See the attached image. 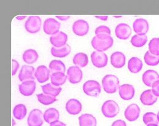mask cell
<instances>
[{
    "label": "cell",
    "mask_w": 159,
    "mask_h": 126,
    "mask_svg": "<svg viewBox=\"0 0 159 126\" xmlns=\"http://www.w3.org/2000/svg\"><path fill=\"white\" fill-rule=\"evenodd\" d=\"M135 94L134 87L130 84H124L119 87V94L124 101H130L134 98Z\"/></svg>",
    "instance_id": "7c38bea8"
},
{
    "label": "cell",
    "mask_w": 159,
    "mask_h": 126,
    "mask_svg": "<svg viewBox=\"0 0 159 126\" xmlns=\"http://www.w3.org/2000/svg\"><path fill=\"white\" fill-rule=\"evenodd\" d=\"M71 52V48L69 44H66L65 45L57 48L53 47L51 48V54L54 57L63 58L68 56Z\"/></svg>",
    "instance_id": "603a6c76"
},
{
    "label": "cell",
    "mask_w": 159,
    "mask_h": 126,
    "mask_svg": "<svg viewBox=\"0 0 159 126\" xmlns=\"http://www.w3.org/2000/svg\"><path fill=\"white\" fill-rule=\"evenodd\" d=\"M113 39L110 35H96L91 41V45L96 51L103 52L110 48L113 45Z\"/></svg>",
    "instance_id": "6da1fadb"
},
{
    "label": "cell",
    "mask_w": 159,
    "mask_h": 126,
    "mask_svg": "<svg viewBox=\"0 0 159 126\" xmlns=\"http://www.w3.org/2000/svg\"><path fill=\"white\" fill-rule=\"evenodd\" d=\"M43 119L46 123L50 124L57 121H59L60 112L55 108H48L43 113Z\"/></svg>",
    "instance_id": "cb8c5ba5"
},
{
    "label": "cell",
    "mask_w": 159,
    "mask_h": 126,
    "mask_svg": "<svg viewBox=\"0 0 159 126\" xmlns=\"http://www.w3.org/2000/svg\"><path fill=\"white\" fill-rule=\"evenodd\" d=\"M89 63L88 55L83 52H80L75 55L73 58V63L75 65L79 67H84Z\"/></svg>",
    "instance_id": "f1b7e54d"
},
{
    "label": "cell",
    "mask_w": 159,
    "mask_h": 126,
    "mask_svg": "<svg viewBox=\"0 0 159 126\" xmlns=\"http://www.w3.org/2000/svg\"><path fill=\"white\" fill-rule=\"evenodd\" d=\"M142 80L146 86L152 87L156 82L159 80V74L154 70H148L143 74Z\"/></svg>",
    "instance_id": "e0dca14e"
},
{
    "label": "cell",
    "mask_w": 159,
    "mask_h": 126,
    "mask_svg": "<svg viewBox=\"0 0 159 126\" xmlns=\"http://www.w3.org/2000/svg\"><path fill=\"white\" fill-rule=\"evenodd\" d=\"M36 83L34 80L24 82L19 86L20 94L26 97L32 96L36 91Z\"/></svg>",
    "instance_id": "9a60e30c"
},
{
    "label": "cell",
    "mask_w": 159,
    "mask_h": 126,
    "mask_svg": "<svg viewBox=\"0 0 159 126\" xmlns=\"http://www.w3.org/2000/svg\"><path fill=\"white\" fill-rule=\"evenodd\" d=\"M132 34L130 26L126 23H122L118 25L115 28V35L120 40H127Z\"/></svg>",
    "instance_id": "4fadbf2b"
},
{
    "label": "cell",
    "mask_w": 159,
    "mask_h": 126,
    "mask_svg": "<svg viewBox=\"0 0 159 126\" xmlns=\"http://www.w3.org/2000/svg\"><path fill=\"white\" fill-rule=\"evenodd\" d=\"M49 69L53 72H63L66 71V65L64 63L60 60H53L49 64Z\"/></svg>",
    "instance_id": "1f68e13d"
},
{
    "label": "cell",
    "mask_w": 159,
    "mask_h": 126,
    "mask_svg": "<svg viewBox=\"0 0 159 126\" xmlns=\"http://www.w3.org/2000/svg\"><path fill=\"white\" fill-rule=\"evenodd\" d=\"M143 120L144 123L146 125H148L151 124H159L157 115H156L154 113H152V112L146 113L143 116Z\"/></svg>",
    "instance_id": "d590c367"
},
{
    "label": "cell",
    "mask_w": 159,
    "mask_h": 126,
    "mask_svg": "<svg viewBox=\"0 0 159 126\" xmlns=\"http://www.w3.org/2000/svg\"><path fill=\"white\" fill-rule=\"evenodd\" d=\"M67 79V76L63 72L52 73L50 76L51 83L57 86H60L64 84Z\"/></svg>",
    "instance_id": "f546056e"
},
{
    "label": "cell",
    "mask_w": 159,
    "mask_h": 126,
    "mask_svg": "<svg viewBox=\"0 0 159 126\" xmlns=\"http://www.w3.org/2000/svg\"><path fill=\"white\" fill-rule=\"evenodd\" d=\"M152 91L156 96L159 97V80L156 82L152 86Z\"/></svg>",
    "instance_id": "ab89813d"
},
{
    "label": "cell",
    "mask_w": 159,
    "mask_h": 126,
    "mask_svg": "<svg viewBox=\"0 0 159 126\" xmlns=\"http://www.w3.org/2000/svg\"><path fill=\"white\" fill-rule=\"evenodd\" d=\"M148 42V37L146 35H134L132 39L130 42L133 46L135 47L140 48L143 47L146 42Z\"/></svg>",
    "instance_id": "836d02e7"
},
{
    "label": "cell",
    "mask_w": 159,
    "mask_h": 126,
    "mask_svg": "<svg viewBox=\"0 0 159 126\" xmlns=\"http://www.w3.org/2000/svg\"><path fill=\"white\" fill-rule=\"evenodd\" d=\"M83 90L87 96L97 97L101 92V86L97 81L90 80L83 84Z\"/></svg>",
    "instance_id": "277c9868"
},
{
    "label": "cell",
    "mask_w": 159,
    "mask_h": 126,
    "mask_svg": "<svg viewBox=\"0 0 159 126\" xmlns=\"http://www.w3.org/2000/svg\"><path fill=\"white\" fill-rule=\"evenodd\" d=\"M140 115V108L136 104H132L129 105L125 111L124 116L127 120L130 122H134L137 120Z\"/></svg>",
    "instance_id": "5bb4252c"
},
{
    "label": "cell",
    "mask_w": 159,
    "mask_h": 126,
    "mask_svg": "<svg viewBox=\"0 0 159 126\" xmlns=\"http://www.w3.org/2000/svg\"><path fill=\"white\" fill-rule=\"evenodd\" d=\"M67 35L62 31H60L56 34L53 35L50 38V42L51 44L54 47L57 48H60L67 44Z\"/></svg>",
    "instance_id": "d6986e66"
},
{
    "label": "cell",
    "mask_w": 159,
    "mask_h": 126,
    "mask_svg": "<svg viewBox=\"0 0 159 126\" xmlns=\"http://www.w3.org/2000/svg\"><path fill=\"white\" fill-rule=\"evenodd\" d=\"M144 60L145 63L150 66H156L159 64V56L152 55L149 51L146 52Z\"/></svg>",
    "instance_id": "e575fe53"
},
{
    "label": "cell",
    "mask_w": 159,
    "mask_h": 126,
    "mask_svg": "<svg viewBox=\"0 0 159 126\" xmlns=\"http://www.w3.org/2000/svg\"><path fill=\"white\" fill-rule=\"evenodd\" d=\"M37 97L40 103L44 105H51L57 101L56 97L45 94L44 93L38 94Z\"/></svg>",
    "instance_id": "d6a6232c"
},
{
    "label": "cell",
    "mask_w": 159,
    "mask_h": 126,
    "mask_svg": "<svg viewBox=\"0 0 159 126\" xmlns=\"http://www.w3.org/2000/svg\"><path fill=\"white\" fill-rule=\"evenodd\" d=\"M35 69L34 67L31 65H23L20 70L19 74V79L20 82H24L26 81L34 80L35 76Z\"/></svg>",
    "instance_id": "30bf717a"
},
{
    "label": "cell",
    "mask_w": 159,
    "mask_h": 126,
    "mask_svg": "<svg viewBox=\"0 0 159 126\" xmlns=\"http://www.w3.org/2000/svg\"><path fill=\"white\" fill-rule=\"evenodd\" d=\"M143 67L142 61L137 57L131 58L128 62V69L133 74L139 72Z\"/></svg>",
    "instance_id": "4316f807"
},
{
    "label": "cell",
    "mask_w": 159,
    "mask_h": 126,
    "mask_svg": "<svg viewBox=\"0 0 159 126\" xmlns=\"http://www.w3.org/2000/svg\"><path fill=\"white\" fill-rule=\"evenodd\" d=\"M95 17L96 18H98V19H99L100 20H103V21H106V20H107V19H108V16H95Z\"/></svg>",
    "instance_id": "ee69618b"
},
{
    "label": "cell",
    "mask_w": 159,
    "mask_h": 126,
    "mask_svg": "<svg viewBox=\"0 0 159 126\" xmlns=\"http://www.w3.org/2000/svg\"><path fill=\"white\" fill-rule=\"evenodd\" d=\"M149 51L154 55L159 56V38H152L149 43Z\"/></svg>",
    "instance_id": "8d00e7d4"
},
{
    "label": "cell",
    "mask_w": 159,
    "mask_h": 126,
    "mask_svg": "<svg viewBox=\"0 0 159 126\" xmlns=\"http://www.w3.org/2000/svg\"><path fill=\"white\" fill-rule=\"evenodd\" d=\"M133 28L138 35H146L149 31V23L144 19H137L133 23Z\"/></svg>",
    "instance_id": "2e32d148"
},
{
    "label": "cell",
    "mask_w": 159,
    "mask_h": 126,
    "mask_svg": "<svg viewBox=\"0 0 159 126\" xmlns=\"http://www.w3.org/2000/svg\"><path fill=\"white\" fill-rule=\"evenodd\" d=\"M125 61L126 58L125 55L120 52H115L111 55V64L116 69L123 67L125 64Z\"/></svg>",
    "instance_id": "7402d4cb"
},
{
    "label": "cell",
    "mask_w": 159,
    "mask_h": 126,
    "mask_svg": "<svg viewBox=\"0 0 159 126\" xmlns=\"http://www.w3.org/2000/svg\"><path fill=\"white\" fill-rule=\"evenodd\" d=\"M66 110L70 115H77L82 110V105L77 99H71L67 102Z\"/></svg>",
    "instance_id": "ffe728a7"
},
{
    "label": "cell",
    "mask_w": 159,
    "mask_h": 126,
    "mask_svg": "<svg viewBox=\"0 0 159 126\" xmlns=\"http://www.w3.org/2000/svg\"><path fill=\"white\" fill-rule=\"evenodd\" d=\"M80 126H97V120L96 118L88 113L83 114L79 118Z\"/></svg>",
    "instance_id": "484cf974"
},
{
    "label": "cell",
    "mask_w": 159,
    "mask_h": 126,
    "mask_svg": "<svg viewBox=\"0 0 159 126\" xmlns=\"http://www.w3.org/2000/svg\"><path fill=\"white\" fill-rule=\"evenodd\" d=\"M95 34L96 35L107 34L111 36V30L108 26L105 25H101L96 29Z\"/></svg>",
    "instance_id": "74e56055"
},
{
    "label": "cell",
    "mask_w": 159,
    "mask_h": 126,
    "mask_svg": "<svg viewBox=\"0 0 159 126\" xmlns=\"http://www.w3.org/2000/svg\"><path fill=\"white\" fill-rule=\"evenodd\" d=\"M50 126H66V124H64V123L60 121H57L52 124H50Z\"/></svg>",
    "instance_id": "7bdbcfd3"
},
{
    "label": "cell",
    "mask_w": 159,
    "mask_h": 126,
    "mask_svg": "<svg viewBox=\"0 0 159 126\" xmlns=\"http://www.w3.org/2000/svg\"><path fill=\"white\" fill-rule=\"evenodd\" d=\"M50 75V70L45 65H41L37 67L34 76L38 82L40 83H43L49 80Z\"/></svg>",
    "instance_id": "ac0fdd59"
},
{
    "label": "cell",
    "mask_w": 159,
    "mask_h": 126,
    "mask_svg": "<svg viewBox=\"0 0 159 126\" xmlns=\"http://www.w3.org/2000/svg\"><path fill=\"white\" fill-rule=\"evenodd\" d=\"M111 126H127V124L122 119H118L113 123Z\"/></svg>",
    "instance_id": "60d3db41"
},
{
    "label": "cell",
    "mask_w": 159,
    "mask_h": 126,
    "mask_svg": "<svg viewBox=\"0 0 159 126\" xmlns=\"http://www.w3.org/2000/svg\"><path fill=\"white\" fill-rule=\"evenodd\" d=\"M157 118H158V121H159V111L158 112V113H157Z\"/></svg>",
    "instance_id": "7dc6e473"
},
{
    "label": "cell",
    "mask_w": 159,
    "mask_h": 126,
    "mask_svg": "<svg viewBox=\"0 0 159 126\" xmlns=\"http://www.w3.org/2000/svg\"><path fill=\"white\" fill-rule=\"evenodd\" d=\"M61 23L53 18L47 19L43 23V29L45 34L51 36L60 32Z\"/></svg>",
    "instance_id": "8992f818"
},
{
    "label": "cell",
    "mask_w": 159,
    "mask_h": 126,
    "mask_svg": "<svg viewBox=\"0 0 159 126\" xmlns=\"http://www.w3.org/2000/svg\"><path fill=\"white\" fill-rule=\"evenodd\" d=\"M27 114V108L24 104L16 105L13 109V116L17 120L23 119Z\"/></svg>",
    "instance_id": "4dcf8cb0"
},
{
    "label": "cell",
    "mask_w": 159,
    "mask_h": 126,
    "mask_svg": "<svg viewBox=\"0 0 159 126\" xmlns=\"http://www.w3.org/2000/svg\"><path fill=\"white\" fill-rule=\"evenodd\" d=\"M103 90L108 94L115 93L119 89V79L112 74L106 75L102 81Z\"/></svg>",
    "instance_id": "7a4b0ae2"
},
{
    "label": "cell",
    "mask_w": 159,
    "mask_h": 126,
    "mask_svg": "<svg viewBox=\"0 0 159 126\" xmlns=\"http://www.w3.org/2000/svg\"><path fill=\"white\" fill-rule=\"evenodd\" d=\"M146 126H159L158 124H148Z\"/></svg>",
    "instance_id": "bcb514c9"
},
{
    "label": "cell",
    "mask_w": 159,
    "mask_h": 126,
    "mask_svg": "<svg viewBox=\"0 0 159 126\" xmlns=\"http://www.w3.org/2000/svg\"><path fill=\"white\" fill-rule=\"evenodd\" d=\"M42 20L38 16H30L25 23V29L31 34H36L40 30Z\"/></svg>",
    "instance_id": "5b68a950"
},
{
    "label": "cell",
    "mask_w": 159,
    "mask_h": 126,
    "mask_svg": "<svg viewBox=\"0 0 159 126\" xmlns=\"http://www.w3.org/2000/svg\"><path fill=\"white\" fill-rule=\"evenodd\" d=\"M20 67V64L19 62L15 60H12V75L14 76Z\"/></svg>",
    "instance_id": "f35d334b"
},
{
    "label": "cell",
    "mask_w": 159,
    "mask_h": 126,
    "mask_svg": "<svg viewBox=\"0 0 159 126\" xmlns=\"http://www.w3.org/2000/svg\"><path fill=\"white\" fill-rule=\"evenodd\" d=\"M140 101L143 105L151 106L157 101V97L153 94L152 89H148L141 93Z\"/></svg>",
    "instance_id": "44dd1931"
},
{
    "label": "cell",
    "mask_w": 159,
    "mask_h": 126,
    "mask_svg": "<svg viewBox=\"0 0 159 126\" xmlns=\"http://www.w3.org/2000/svg\"><path fill=\"white\" fill-rule=\"evenodd\" d=\"M91 58L93 64L97 68L105 67L108 64V56L104 52L94 51L92 53Z\"/></svg>",
    "instance_id": "52a82bcc"
},
{
    "label": "cell",
    "mask_w": 159,
    "mask_h": 126,
    "mask_svg": "<svg viewBox=\"0 0 159 126\" xmlns=\"http://www.w3.org/2000/svg\"><path fill=\"white\" fill-rule=\"evenodd\" d=\"M41 88H42L43 93L45 94L50 95L54 97L58 96L62 91V88L61 87L57 86L52 84V83L43 85L41 86Z\"/></svg>",
    "instance_id": "83f0119b"
},
{
    "label": "cell",
    "mask_w": 159,
    "mask_h": 126,
    "mask_svg": "<svg viewBox=\"0 0 159 126\" xmlns=\"http://www.w3.org/2000/svg\"><path fill=\"white\" fill-rule=\"evenodd\" d=\"M43 115L39 109L33 110L28 118V126H42L43 124Z\"/></svg>",
    "instance_id": "ba28073f"
},
{
    "label": "cell",
    "mask_w": 159,
    "mask_h": 126,
    "mask_svg": "<svg viewBox=\"0 0 159 126\" xmlns=\"http://www.w3.org/2000/svg\"><path fill=\"white\" fill-rule=\"evenodd\" d=\"M67 76L70 83L77 84L83 79V72L80 67L76 65L71 66L67 69Z\"/></svg>",
    "instance_id": "9c48e42d"
},
{
    "label": "cell",
    "mask_w": 159,
    "mask_h": 126,
    "mask_svg": "<svg viewBox=\"0 0 159 126\" xmlns=\"http://www.w3.org/2000/svg\"><path fill=\"white\" fill-rule=\"evenodd\" d=\"M89 29V23L83 19H80L75 21L72 26V30L75 34L79 36L86 35Z\"/></svg>",
    "instance_id": "8fae6325"
},
{
    "label": "cell",
    "mask_w": 159,
    "mask_h": 126,
    "mask_svg": "<svg viewBox=\"0 0 159 126\" xmlns=\"http://www.w3.org/2000/svg\"><path fill=\"white\" fill-rule=\"evenodd\" d=\"M119 105L113 100L105 101L102 106V113L104 116L108 118H113L119 112Z\"/></svg>",
    "instance_id": "3957f363"
},
{
    "label": "cell",
    "mask_w": 159,
    "mask_h": 126,
    "mask_svg": "<svg viewBox=\"0 0 159 126\" xmlns=\"http://www.w3.org/2000/svg\"><path fill=\"white\" fill-rule=\"evenodd\" d=\"M26 18V16H18L17 17V20H24Z\"/></svg>",
    "instance_id": "f6af8a7d"
},
{
    "label": "cell",
    "mask_w": 159,
    "mask_h": 126,
    "mask_svg": "<svg viewBox=\"0 0 159 126\" xmlns=\"http://www.w3.org/2000/svg\"><path fill=\"white\" fill-rule=\"evenodd\" d=\"M22 58L25 63L28 64H32L38 61L39 58V55L36 50L34 49H28L25 51Z\"/></svg>",
    "instance_id": "d4e9b609"
},
{
    "label": "cell",
    "mask_w": 159,
    "mask_h": 126,
    "mask_svg": "<svg viewBox=\"0 0 159 126\" xmlns=\"http://www.w3.org/2000/svg\"><path fill=\"white\" fill-rule=\"evenodd\" d=\"M56 17L61 21H65L70 18L69 16H56Z\"/></svg>",
    "instance_id": "b9f144b4"
}]
</instances>
